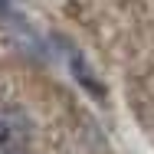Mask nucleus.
<instances>
[{
    "mask_svg": "<svg viewBox=\"0 0 154 154\" xmlns=\"http://www.w3.org/2000/svg\"><path fill=\"white\" fill-rule=\"evenodd\" d=\"M30 148V118L20 108H0V154H23Z\"/></svg>",
    "mask_w": 154,
    "mask_h": 154,
    "instance_id": "obj_1",
    "label": "nucleus"
}]
</instances>
